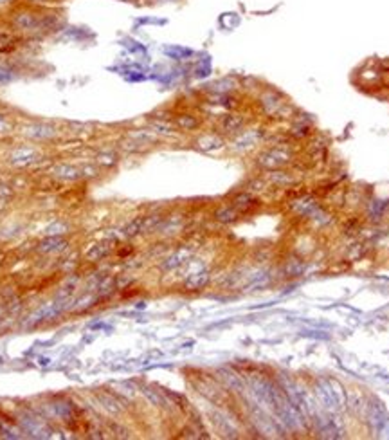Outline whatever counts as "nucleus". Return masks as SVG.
<instances>
[{
	"label": "nucleus",
	"mask_w": 389,
	"mask_h": 440,
	"mask_svg": "<svg viewBox=\"0 0 389 440\" xmlns=\"http://www.w3.org/2000/svg\"><path fill=\"white\" fill-rule=\"evenodd\" d=\"M13 24L16 29H22L25 33H40V31L54 27L56 14L40 13V11H20L14 14Z\"/></svg>",
	"instance_id": "f257e3e1"
},
{
	"label": "nucleus",
	"mask_w": 389,
	"mask_h": 440,
	"mask_svg": "<svg viewBox=\"0 0 389 440\" xmlns=\"http://www.w3.org/2000/svg\"><path fill=\"white\" fill-rule=\"evenodd\" d=\"M52 177H56V179L61 180H76V179H81L85 175H94L96 170L94 168H90V166H74V164H58L54 166L51 170Z\"/></svg>",
	"instance_id": "f03ea898"
},
{
	"label": "nucleus",
	"mask_w": 389,
	"mask_h": 440,
	"mask_svg": "<svg viewBox=\"0 0 389 440\" xmlns=\"http://www.w3.org/2000/svg\"><path fill=\"white\" fill-rule=\"evenodd\" d=\"M63 308H65V303L63 301H51V303H47L45 307L38 308L34 314H31L29 323H31V325H36V323H42V321H45V319H52V317L60 316Z\"/></svg>",
	"instance_id": "7ed1b4c3"
},
{
	"label": "nucleus",
	"mask_w": 389,
	"mask_h": 440,
	"mask_svg": "<svg viewBox=\"0 0 389 440\" xmlns=\"http://www.w3.org/2000/svg\"><path fill=\"white\" fill-rule=\"evenodd\" d=\"M56 134V127L47 123H34L24 128V136H27L29 139H34V141H47V139L54 138Z\"/></svg>",
	"instance_id": "20e7f679"
},
{
	"label": "nucleus",
	"mask_w": 389,
	"mask_h": 440,
	"mask_svg": "<svg viewBox=\"0 0 389 440\" xmlns=\"http://www.w3.org/2000/svg\"><path fill=\"white\" fill-rule=\"evenodd\" d=\"M40 159V153L33 148H16L9 155V164L13 166H29Z\"/></svg>",
	"instance_id": "39448f33"
},
{
	"label": "nucleus",
	"mask_w": 389,
	"mask_h": 440,
	"mask_svg": "<svg viewBox=\"0 0 389 440\" xmlns=\"http://www.w3.org/2000/svg\"><path fill=\"white\" fill-rule=\"evenodd\" d=\"M159 220H160L159 217H139L135 218V220H131V222L125 227L123 233H125L127 237H133V235H139V233L148 231V229H151L153 226H157Z\"/></svg>",
	"instance_id": "423d86ee"
},
{
	"label": "nucleus",
	"mask_w": 389,
	"mask_h": 440,
	"mask_svg": "<svg viewBox=\"0 0 389 440\" xmlns=\"http://www.w3.org/2000/svg\"><path fill=\"white\" fill-rule=\"evenodd\" d=\"M286 161H288V155H286L285 151H279V150L267 151V153H263V155L259 157V164L267 166V168H274V166L285 164Z\"/></svg>",
	"instance_id": "0eeeda50"
},
{
	"label": "nucleus",
	"mask_w": 389,
	"mask_h": 440,
	"mask_svg": "<svg viewBox=\"0 0 389 440\" xmlns=\"http://www.w3.org/2000/svg\"><path fill=\"white\" fill-rule=\"evenodd\" d=\"M207 280H209L207 271H197V273H191V275L188 276V280H186V287L191 291L202 289V287L207 284Z\"/></svg>",
	"instance_id": "6e6552de"
},
{
	"label": "nucleus",
	"mask_w": 389,
	"mask_h": 440,
	"mask_svg": "<svg viewBox=\"0 0 389 440\" xmlns=\"http://www.w3.org/2000/svg\"><path fill=\"white\" fill-rule=\"evenodd\" d=\"M65 247H67V242L63 240V238L51 237L40 244V251L42 253H58V251H63Z\"/></svg>",
	"instance_id": "1a4fd4ad"
},
{
	"label": "nucleus",
	"mask_w": 389,
	"mask_h": 440,
	"mask_svg": "<svg viewBox=\"0 0 389 440\" xmlns=\"http://www.w3.org/2000/svg\"><path fill=\"white\" fill-rule=\"evenodd\" d=\"M112 246L108 244V242H101V244H94V246L90 247L89 251H87V260L90 262H96V260H101L103 256H107L110 253Z\"/></svg>",
	"instance_id": "9d476101"
},
{
	"label": "nucleus",
	"mask_w": 389,
	"mask_h": 440,
	"mask_svg": "<svg viewBox=\"0 0 389 440\" xmlns=\"http://www.w3.org/2000/svg\"><path fill=\"white\" fill-rule=\"evenodd\" d=\"M52 412L63 421H69L72 417V406L71 403H52Z\"/></svg>",
	"instance_id": "9b49d317"
},
{
	"label": "nucleus",
	"mask_w": 389,
	"mask_h": 440,
	"mask_svg": "<svg viewBox=\"0 0 389 440\" xmlns=\"http://www.w3.org/2000/svg\"><path fill=\"white\" fill-rule=\"evenodd\" d=\"M242 125H244V119L240 118V116H233V114L225 116L224 121H222V127H224L227 132H235V130H240V128H242Z\"/></svg>",
	"instance_id": "f8f14e48"
},
{
	"label": "nucleus",
	"mask_w": 389,
	"mask_h": 440,
	"mask_svg": "<svg viewBox=\"0 0 389 440\" xmlns=\"http://www.w3.org/2000/svg\"><path fill=\"white\" fill-rule=\"evenodd\" d=\"M24 428L29 431V433H33V435H38V437H40L43 431H45L42 428V422L38 421V419H34V417H29V415L24 419Z\"/></svg>",
	"instance_id": "ddd939ff"
},
{
	"label": "nucleus",
	"mask_w": 389,
	"mask_h": 440,
	"mask_svg": "<svg viewBox=\"0 0 389 440\" xmlns=\"http://www.w3.org/2000/svg\"><path fill=\"white\" fill-rule=\"evenodd\" d=\"M198 147L202 150H216V148L222 147V139L216 138V136H207V138H202L198 141Z\"/></svg>",
	"instance_id": "4468645a"
},
{
	"label": "nucleus",
	"mask_w": 389,
	"mask_h": 440,
	"mask_svg": "<svg viewBox=\"0 0 389 440\" xmlns=\"http://www.w3.org/2000/svg\"><path fill=\"white\" fill-rule=\"evenodd\" d=\"M98 397H99V401L103 403V406L107 408L108 412H112V413H119V412H121V408H119L118 401H116V399H112L110 395H107V393H99Z\"/></svg>",
	"instance_id": "2eb2a0df"
},
{
	"label": "nucleus",
	"mask_w": 389,
	"mask_h": 440,
	"mask_svg": "<svg viewBox=\"0 0 389 440\" xmlns=\"http://www.w3.org/2000/svg\"><path fill=\"white\" fill-rule=\"evenodd\" d=\"M220 374L231 388H242V381H240L236 374H233V372H229V370H220Z\"/></svg>",
	"instance_id": "dca6fc26"
},
{
	"label": "nucleus",
	"mask_w": 389,
	"mask_h": 440,
	"mask_svg": "<svg viewBox=\"0 0 389 440\" xmlns=\"http://www.w3.org/2000/svg\"><path fill=\"white\" fill-rule=\"evenodd\" d=\"M177 125L182 127L184 130H193V128L198 127V119H195L193 116H180V118L177 119Z\"/></svg>",
	"instance_id": "f3484780"
},
{
	"label": "nucleus",
	"mask_w": 389,
	"mask_h": 440,
	"mask_svg": "<svg viewBox=\"0 0 389 440\" xmlns=\"http://www.w3.org/2000/svg\"><path fill=\"white\" fill-rule=\"evenodd\" d=\"M14 36L5 33H0V51H11L14 47Z\"/></svg>",
	"instance_id": "a211bd4d"
},
{
	"label": "nucleus",
	"mask_w": 389,
	"mask_h": 440,
	"mask_svg": "<svg viewBox=\"0 0 389 440\" xmlns=\"http://www.w3.org/2000/svg\"><path fill=\"white\" fill-rule=\"evenodd\" d=\"M14 80V72L7 67L0 65V85H7Z\"/></svg>",
	"instance_id": "6ab92c4d"
},
{
	"label": "nucleus",
	"mask_w": 389,
	"mask_h": 440,
	"mask_svg": "<svg viewBox=\"0 0 389 440\" xmlns=\"http://www.w3.org/2000/svg\"><path fill=\"white\" fill-rule=\"evenodd\" d=\"M9 132H13V121L5 118L4 114H0V136L9 134Z\"/></svg>",
	"instance_id": "aec40b11"
},
{
	"label": "nucleus",
	"mask_w": 389,
	"mask_h": 440,
	"mask_svg": "<svg viewBox=\"0 0 389 440\" xmlns=\"http://www.w3.org/2000/svg\"><path fill=\"white\" fill-rule=\"evenodd\" d=\"M98 161L101 162V164L110 166V164H114V162L118 161V159H116V155H114V153H101V155L98 157Z\"/></svg>",
	"instance_id": "412c9836"
},
{
	"label": "nucleus",
	"mask_w": 389,
	"mask_h": 440,
	"mask_svg": "<svg viewBox=\"0 0 389 440\" xmlns=\"http://www.w3.org/2000/svg\"><path fill=\"white\" fill-rule=\"evenodd\" d=\"M180 258H186V253H178V255L171 256V258H169V262H166V267H175V265L182 264V260H180Z\"/></svg>",
	"instance_id": "4be33fe9"
},
{
	"label": "nucleus",
	"mask_w": 389,
	"mask_h": 440,
	"mask_svg": "<svg viewBox=\"0 0 389 440\" xmlns=\"http://www.w3.org/2000/svg\"><path fill=\"white\" fill-rule=\"evenodd\" d=\"M7 2H11V0H0V5H2V4H7Z\"/></svg>",
	"instance_id": "5701e85b"
},
{
	"label": "nucleus",
	"mask_w": 389,
	"mask_h": 440,
	"mask_svg": "<svg viewBox=\"0 0 389 440\" xmlns=\"http://www.w3.org/2000/svg\"><path fill=\"white\" fill-rule=\"evenodd\" d=\"M33 2H47V0H33Z\"/></svg>",
	"instance_id": "b1692460"
}]
</instances>
